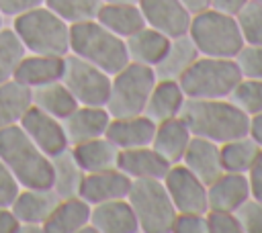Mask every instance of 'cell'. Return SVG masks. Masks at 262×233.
Segmentation results:
<instances>
[{
    "mask_svg": "<svg viewBox=\"0 0 262 233\" xmlns=\"http://www.w3.org/2000/svg\"><path fill=\"white\" fill-rule=\"evenodd\" d=\"M180 119L194 137H205L215 143L248 135L250 131V116L229 98H186Z\"/></svg>",
    "mask_w": 262,
    "mask_h": 233,
    "instance_id": "6da1fadb",
    "label": "cell"
},
{
    "mask_svg": "<svg viewBox=\"0 0 262 233\" xmlns=\"http://www.w3.org/2000/svg\"><path fill=\"white\" fill-rule=\"evenodd\" d=\"M0 159L20 188H51V157L29 139L20 125L0 129Z\"/></svg>",
    "mask_w": 262,
    "mask_h": 233,
    "instance_id": "7a4b0ae2",
    "label": "cell"
},
{
    "mask_svg": "<svg viewBox=\"0 0 262 233\" xmlns=\"http://www.w3.org/2000/svg\"><path fill=\"white\" fill-rule=\"evenodd\" d=\"M70 53L90 61L108 76L129 63L125 39L111 33L96 18L70 25Z\"/></svg>",
    "mask_w": 262,
    "mask_h": 233,
    "instance_id": "3957f363",
    "label": "cell"
},
{
    "mask_svg": "<svg viewBox=\"0 0 262 233\" xmlns=\"http://www.w3.org/2000/svg\"><path fill=\"white\" fill-rule=\"evenodd\" d=\"M12 29L27 53L66 55L70 53V25L45 4L12 18Z\"/></svg>",
    "mask_w": 262,
    "mask_h": 233,
    "instance_id": "277c9868",
    "label": "cell"
},
{
    "mask_svg": "<svg viewBox=\"0 0 262 233\" xmlns=\"http://www.w3.org/2000/svg\"><path fill=\"white\" fill-rule=\"evenodd\" d=\"M127 200L137 217L143 233H172L176 208L172 198L158 178H135L127 192Z\"/></svg>",
    "mask_w": 262,
    "mask_h": 233,
    "instance_id": "5b68a950",
    "label": "cell"
},
{
    "mask_svg": "<svg viewBox=\"0 0 262 233\" xmlns=\"http://www.w3.org/2000/svg\"><path fill=\"white\" fill-rule=\"evenodd\" d=\"M188 37L196 45L201 55L207 57H227L233 59L242 49L244 39L237 29V20L231 14L207 8L199 14H192Z\"/></svg>",
    "mask_w": 262,
    "mask_h": 233,
    "instance_id": "8992f818",
    "label": "cell"
},
{
    "mask_svg": "<svg viewBox=\"0 0 262 233\" xmlns=\"http://www.w3.org/2000/svg\"><path fill=\"white\" fill-rule=\"evenodd\" d=\"M239 80L242 74L233 59L199 55L178 82L186 98H227Z\"/></svg>",
    "mask_w": 262,
    "mask_h": 233,
    "instance_id": "52a82bcc",
    "label": "cell"
},
{
    "mask_svg": "<svg viewBox=\"0 0 262 233\" xmlns=\"http://www.w3.org/2000/svg\"><path fill=\"white\" fill-rule=\"evenodd\" d=\"M154 84H156L154 67L129 61L123 69L111 76V92L104 108L113 119L143 114Z\"/></svg>",
    "mask_w": 262,
    "mask_h": 233,
    "instance_id": "ba28073f",
    "label": "cell"
},
{
    "mask_svg": "<svg viewBox=\"0 0 262 233\" xmlns=\"http://www.w3.org/2000/svg\"><path fill=\"white\" fill-rule=\"evenodd\" d=\"M61 82L74 94L78 104L88 106H104L111 92V76L90 61L66 53L63 55V74Z\"/></svg>",
    "mask_w": 262,
    "mask_h": 233,
    "instance_id": "9c48e42d",
    "label": "cell"
},
{
    "mask_svg": "<svg viewBox=\"0 0 262 233\" xmlns=\"http://www.w3.org/2000/svg\"><path fill=\"white\" fill-rule=\"evenodd\" d=\"M176 213H207V184L196 178L184 164H172L162 178Z\"/></svg>",
    "mask_w": 262,
    "mask_h": 233,
    "instance_id": "30bf717a",
    "label": "cell"
},
{
    "mask_svg": "<svg viewBox=\"0 0 262 233\" xmlns=\"http://www.w3.org/2000/svg\"><path fill=\"white\" fill-rule=\"evenodd\" d=\"M18 125L29 135V139L43 153H47L49 157H53L59 151H63V149L70 147L68 137H66V131H63V123L59 119L43 112L37 106H31L25 112V116L20 119Z\"/></svg>",
    "mask_w": 262,
    "mask_h": 233,
    "instance_id": "8fae6325",
    "label": "cell"
},
{
    "mask_svg": "<svg viewBox=\"0 0 262 233\" xmlns=\"http://www.w3.org/2000/svg\"><path fill=\"white\" fill-rule=\"evenodd\" d=\"M137 4L147 27L164 33L170 39L188 33L192 14L180 0H139Z\"/></svg>",
    "mask_w": 262,
    "mask_h": 233,
    "instance_id": "7c38bea8",
    "label": "cell"
},
{
    "mask_svg": "<svg viewBox=\"0 0 262 233\" xmlns=\"http://www.w3.org/2000/svg\"><path fill=\"white\" fill-rule=\"evenodd\" d=\"M70 147L94 137H102L111 123V114L104 106L78 104L66 119H61Z\"/></svg>",
    "mask_w": 262,
    "mask_h": 233,
    "instance_id": "4fadbf2b",
    "label": "cell"
},
{
    "mask_svg": "<svg viewBox=\"0 0 262 233\" xmlns=\"http://www.w3.org/2000/svg\"><path fill=\"white\" fill-rule=\"evenodd\" d=\"M129 188H131V178L119 168H115V170L84 174L78 196H82L92 206V204L106 202V200L127 198Z\"/></svg>",
    "mask_w": 262,
    "mask_h": 233,
    "instance_id": "5bb4252c",
    "label": "cell"
},
{
    "mask_svg": "<svg viewBox=\"0 0 262 233\" xmlns=\"http://www.w3.org/2000/svg\"><path fill=\"white\" fill-rule=\"evenodd\" d=\"M90 223L98 233H137V217L127 198L106 200L90 206Z\"/></svg>",
    "mask_w": 262,
    "mask_h": 233,
    "instance_id": "9a60e30c",
    "label": "cell"
},
{
    "mask_svg": "<svg viewBox=\"0 0 262 233\" xmlns=\"http://www.w3.org/2000/svg\"><path fill=\"white\" fill-rule=\"evenodd\" d=\"M184 100H186V94H184L178 80H160V78H156V84H154V88L147 96L143 114L149 121H154L156 125L164 123L168 119L180 116Z\"/></svg>",
    "mask_w": 262,
    "mask_h": 233,
    "instance_id": "2e32d148",
    "label": "cell"
},
{
    "mask_svg": "<svg viewBox=\"0 0 262 233\" xmlns=\"http://www.w3.org/2000/svg\"><path fill=\"white\" fill-rule=\"evenodd\" d=\"M250 198V184L246 174L237 172H223L211 184H207V200L209 208L219 211H237Z\"/></svg>",
    "mask_w": 262,
    "mask_h": 233,
    "instance_id": "e0dca14e",
    "label": "cell"
},
{
    "mask_svg": "<svg viewBox=\"0 0 262 233\" xmlns=\"http://www.w3.org/2000/svg\"><path fill=\"white\" fill-rule=\"evenodd\" d=\"M156 133V123L149 121L145 114H133V116H111V123L106 127L104 137L111 139L119 149H131L149 145Z\"/></svg>",
    "mask_w": 262,
    "mask_h": 233,
    "instance_id": "ac0fdd59",
    "label": "cell"
},
{
    "mask_svg": "<svg viewBox=\"0 0 262 233\" xmlns=\"http://www.w3.org/2000/svg\"><path fill=\"white\" fill-rule=\"evenodd\" d=\"M196 178H201L205 184H211L217 176L223 174L221 168V155H219V143L205 139V137H194L190 139L182 161Z\"/></svg>",
    "mask_w": 262,
    "mask_h": 233,
    "instance_id": "d6986e66",
    "label": "cell"
},
{
    "mask_svg": "<svg viewBox=\"0 0 262 233\" xmlns=\"http://www.w3.org/2000/svg\"><path fill=\"white\" fill-rule=\"evenodd\" d=\"M172 164H168L151 145L131 147L119 151V164L117 168L125 172L131 180L135 178H158L162 180Z\"/></svg>",
    "mask_w": 262,
    "mask_h": 233,
    "instance_id": "ffe728a7",
    "label": "cell"
},
{
    "mask_svg": "<svg viewBox=\"0 0 262 233\" xmlns=\"http://www.w3.org/2000/svg\"><path fill=\"white\" fill-rule=\"evenodd\" d=\"M59 202V196L53 188H20L14 196L10 208L18 223H45L55 204Z\"/></svg>",
    "mask_w": 262,
    "mask_h": 233,
    "instance_id": "44dd1931",
    "label": "cell"
},
{
    "mask_svg": "<svg viewBox=\"0 0 262 233\" xmlns=\"http://www.w3.org/2000/svg\"><path fill=\"white\" fill-rule=\"evenodd\" d=\"M190 139H192V133L188 131L186 123L180 116H174V119H168L156 125V133L149 145L168 164H180Z\"/></svg>",
    "mask_w": 262,
    "mask_h": 233,
    "instance_id": "7402d4cb",
    "label": "cell"
},
{
    "mask_svg": "<svg viewBox=\"0 0 262 233\" xmlns=\"http://www.w3.org/2000/svg\"><path fill=\"white\" fill-rule=\"evenodd\" d=\"M76 161L80 164V168L84 170V174H92V172H104V170H115L119 164V147L102 137H94L82 143H76L70 147Z\"/></svg>",
    "mask_w": 262,
    "mask_h": 233,
    "instance_id": "603a6c76",
    "label": "cell"
},
{
    "mask_svg": "<svg viewBox=\"0 0 262 233\" xmlns=\"http://www.w3.org/2000/svg\"><path fill=\"white\" fill-rule=\"evenodd\" d=\"M199 49L192 43V39L186 35L172 37L170 45L164 53V57L156 63L154 72L160 80H180V76L199 59Z\"/></svg>",
    "mask_w": 262,
    "mask_h": 233,
    "instance_id": "cb8c5ba5",
    "label": "cell"
},
{
    "mask_svg": "<svg viewBox=\"0 0 262 233\" xmlns=\"http://www.w3.org/2000/svg\"><path fill=\"white\" fill-rule=\"evenodd\" d=\"M61 74H63V55L27 53L14 72V80L29 88H37L41 84L61 80Z\"/></svg>",
    "mask_w": 262,
    "mask_h": 233,
    "instance_id": "d4e9b609",
    "label": "cell"
},
{
    "mask_svg": "<svg viewBox=\"0 0 262 233\" xmlns=\"http://www.w3.org/2000/svg\"><path fill=\"white\" fill-rule=\"evenodd\" d=\"M90 221V204L82 196L59 198L47 221L43 223L45 233H80Z\"/></svg>",
    "mask_w": 262,
    "mask_h": 233,
    "instance_id": "484cf974",
    "label": "cell"
},
{
    "mask_svg": "<svg viewBox=\"0 0 262 233\" xmlns=\"http://www.w3.org/2000/svg\"><path fill=\"white\" fill-rule=\"evenodd\" d=\"M168 45H170V37H166L164 33H160L147 25L125 39L129 61L143 63L149 67H156V63L164 57Z\"/></svg>",
    "mask_w": 262,
    "mask_h": 233,
    "instance_id": "4316f807",
    "label": "cell"
},
{
    "mask_svg": "<svg viewBox=\"0 0 262 233\" xmlns=\"http://www.w3.org/2000/svg\"><path fill=\"white\" fill-rule=\"evenodd\" d=\"M31 100H33V106L41 108L43 112H47L59 121L66 119L78 106V100L74 98V94L68 90V86L61 80L31 88Z\"/></svg>",
    "mask_w": 262,
    "mask_h": 233,
    "instance_id": "83f0119b",
    "label": "cell"
},
{
    "mask_svg": "<svg viewBox=\"0 0 262 233\" xmlns=\"http://www.w3.org/2000/svg\"><path fill=\"white\" fill-rule=\"evenodd\" d=\"M51 188L59 198H70L80 194V186L84 180V170L76 161L72 149H63L51 157Z\"/></svg>",
    "mask_w": 262,
    "mask_h": 233,
    "instance_id": "f1b7e54d",
    "label": "cell"
},
{
    "mask_svg": "<svg viewBox=\"0 0 262 233\" xmlns=\"http://www.w3.org/2000/svg\"><path fill=\"white\" fill-rule=\"evenodd\" d=\"M96 20L106 27L111 33L127 39L141 27H145L143 14L139 10V4H104L100 6Z\"/></svg>",
    "mask_w": 262,
    "mask_h": 233,
    "instance_id": "f546056e",
    "label": "cell"
},
{
    "mask_svg": "<svg viewBox=\"0 0 262 233\" xmlns=\"http://www.w3.org/2000/svg\"><path fill=\"white\" fill-rule=\"evenodd\" d=\"M33 106L31 88L12 80L0 84V129L18 125L25 112Z\"/></svg>",
    "mask_w": 262,
    "mask_h": 233,
    "instance_id": "4dcf8cb0",
    "label": "cell"
},
{
    "mask_svg": "<svg viewBox=\"0 0 262 233\" xmlns=\"http://www.w3.org/2000/svg\"><path fill=\"white\" fill-rule=\"evenodd\" d=\"M260 149L262 147L250 137V133L219 143V155H221V168H223V172L246 174L250 170V166L254 164L256 155L260 153Z\"/></svg>",
    "mask_w": 262,
    "mask_h": 233,
    "instance_id": "1f68e13d",
    "label": "cell"
},
{
    "mask_svg": "<svg viewBox=\"0 0 262 233\" xmlns=\"http://www.w3.org/2000/svg\"><path fill=\"white\" fill-rule=\"evenodd\" d=\"M25 55L27 49L16 37L14 29L4 25L0 29V84L14 78V72Z\"/></svg>",
    "mask_w": 262,
    "mask_h": 233,
    "instance_id": "d6a6232c",
    "label": "cell"
},
{
    "mask_svg": "<svg viewBox=\"0 0 262 233\" xmlns=\"http://www.w3.org/2000/svg\"><path fill=\"white\" fill-rule=\"evenodd\" d=\"M45 6L61 16L68 25L96 18L102 0H45Z\"/></svg>",
    "mask_w": 262,
    "mask_h": 233,
    "instance_id": "836d02e7",
    "label": "cell"
},
{
    "mask_svg": "<svg viewBox=\"0 0 262 233\" xmlns=\"http://www.w3.org/2000/svg\"><path fill=\"white\" fill-rule=\"evenodd\" d=\"M227 98L248 116L262 112V80L242 78Z\"/></svg>",
    "mask_w": 262,
    "mask_h": 233,
    "instance_id": "e575fe53",
    "label": "cell"
},
{
    "mask_svg": "<svg viewBox=\"0 0 262 233\" xmlns=\"http://www.w3.org/2000/svg\"><path fill=\"white\" fill-rule=\"evenodd\" d=\"M235 20L244 43L262 45V4L248 0L246 6L235 14Z\"/></svg>",
    "mask_w": 262,
    "mask_h": 233,
    "instance_id": "d590c367",
    "label": "cell"
},
{
    "mask_svg": "<svg viewBox=\"0 0 262 233\" xmlns=\"http://www.w3.org/2000/svg\"><path fill=\"white\" fill-rule=\"evenodd\" d=\"M242 78H256L262 80V45L244 43L242 49L233 57Z\"/></svg>",
    "mask_w": 262,
    "mask_h": 233,
    "instance_id": "8d00e7d4",
    "label": "cell"
},
{
    "mask_svg": "<svg viewBox=\"0 0 262 233\" xmlns=\"http://www.w3.org/2000/svg\"><path fill=\"white\" fill-rule=\"evenodd\" d=\"M235 217L239 221L242 233H262V200L250 196L244 204L237 206Z\"/></svg>",
    "mask_w": 262,
    "mask_h": 233,
    "instance_id": "74e56055",
    "label": "cell"
},
{
    "mask_svg": "<svg viewBox=\"0 0 262 233\" xmlns=\"http://www.w3.org/2000/svg\"><path fill=\"white\" fill-rule=\"evenodd\" d=\"M205 219H207V233H242L239 221L233 211L209 208L205 213Z\"/></svg>",
    "mask_w": 262,
    "mask_h": 233,
    "instance_id": "f35d334b",
    "label": "cell"
},
{
    "mask_svg": "<svg viewBox=\"0 0 262 233\" xmlns=\"http://www.w3.org/2000/svg\"><path fill=\"white\" fill-rule=\"evenodd\" d=\"M172 233H207L205 213H176Z\"/></svg>",
    "mask_w": 262,
    "mask_h": 233,
    "instance_id": "ab89813d",
    "label": "cell"
},
{
    "mask_svg": "<svg viewBox=\"0 0 262 233\" xmlns=\"http://www.w3.org/2000/svg\"><path fill=\"white\" fill-rule=\"evenodd\" d=\"M18 190H20L18 180L12 176V172L0 159V206H10L14 196L18 194Z\"/></svg>",
    "mask_w": 262,
    "mask_h": 233,
    "instance_id": "60d3db41",
    "label": "cell"
},
{
    "mask_svg": "<svg viewBox=\"0 0 262 233\" xmlns=\"http://www.w3.org/2000/svg\"><path fill=\"white\" fill-rule=\"evenodd\" d=\"M43 4H45V0H0V14L4 18H14V16L29 12Z\"/></svg>",
    "mask_w": 262,
    "mask_h": 233,
    "instance_id": "b9f144b4",
    "label": "cell"
},
{
    "mask_svg": "<svg viewBox=\"0 0 262 233\" xmlns=\"http://www.w3.org/2000/svg\"><path fill=\"white\" fill-rule=\"evenodd\" d=\"M246 176H248V184H250V196L256 200H262V149L256 155L250 170L246 172Z\"/></svg>",
    "mask_w": 262,
    "mask_h": 233,
    "instance_id": "7bdbcfd3",
    "label": "cell"
},
{
    "mask_svg": "<svg viewBox=\"0 0 262 233\" xmlns=\"http://www.w3.org/2000/svg\"><path fill=\"white\" fill-rule=\"evenodd\" d=\"M18 219L14 217L10 206H0V233H16Z\"/></svg>",
    "mask_w": 262,
    "mask_h": 233,
    "instance_id": "ee69618b",
    "label": "cell"
},
{
    "mask_svg": "<svg viewBox=\"0 0 262 233\" xmlns=\"http://www.w3.org/2000/svg\"><path fill=\"white\" fill-rule=\"evenodd\" d=\"M248 0H211V8L213 10H219L223 14H231L235 16L244 6H246Z\"/></svg>",
    "mask_w": 262,
    "mask_h": 233,
    "instance_id": "f6af8a7d",
    "label": "cell"
},
{
    "mask_svg": "<svg viewBox=\"0 0 262 233\" xmlns=\"http://www.w3.org/2000/svg\"><path fill=\"white\" fill-rule=\"evenodd\" d=\"M250 137L262 147V112H258V114H254V116H250Z\"/></svg>",
    "mask_w": 262,
    "mask_h": 233,
    "instance_id": "bcb514c9",
    "label": "cell"
},
{
    "mask_svg": "<svg viewBox=\"0 0 262 233\" xmlns=\"http://www.w3.org/2000/svg\"><path fill=\"white\" fill-rule=\"evenodd\" d=\"M184 4V8L190 12V14H199L207 8H211V0H180Z\"/></svg>",
    "mask_w": 262,
    "mask_h": 233,
    "instance_id": "7dc6e473",
    "label": "cell"
},
{
    "mask_svg": "<svg viewBox=\"0 0 262 233\" xmlns=\"http://www.w3.org/2000/svg\"><path fill=\"white\" fill-rule=\"evenodd\" d=\"M41 231H43L41 223H18L16 233H41Z\"/></svg>",
    "mask_w": 262,
    "mask_h": 233,
    "instance_id": "c3c4849f",
    "label": "cell"
},
{
    "mask_svg": "<svg viewBox=\"0 0 262 233\" xmlns=\"http://www.w3.org/2000/svg\"><path fill=\"white\" fill-rule=\"evenodd\" d=\"M104 4H137L139 0H102Z\"/></svg>",
    "mask_w": 262,
    "mask_h": 233,
    "instance_id": "681fc988",
    "label": "cell"
},
{
    "mask_svg": "<svg viewBox=\"0 0 262 233\" xmlns=\"http://www.w3.org/2000/svg\"><path fill=\"white\" fill-rule=\"evenodd\" d=\"M2 27H4V16L0 14V29H2Z\"/></svg>",
    "mask_w": 262,
    "mask_h": 233,
    "instance_id": "f907efd6",
    "label": "cell"
},
{
    "mask_svg": "<svg viewBox=\"0 0 262 233\" xmlns=\"http://www.w3.org/2000/svg\"><path fill=\"white\" fill-rule=\"evenodd\" d=\"M252 2H256V4H262V0H252Z\"/></svg>",
    "mask_w": 262,
    "mask_h": 233,
    "instance_id": "816d5d0a",
    "label": "cell"
}]
</instances>
